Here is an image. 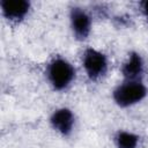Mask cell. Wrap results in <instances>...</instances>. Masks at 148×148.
<instances>
[{
	"label": "cell",
	"instance_id": "obj_1",
	"mask_svg": "<svg viewBox=\"0 0 148 148\" xmlns=\"http://www.w3.org/2000/svg\"><path fill=\"white\" fill-rule=\"evenodd\" d=\"M47 80L56 90H65L75 77L74 67L62 58L53 59L47 66Z\"/></svg>",
	"mask_w": 148,
	"mask_h": 148
},
{
	"label": "cell",
	"instance_id": "obj_2",
	"mask_svg": "<svg viewBox=\"0 0 148 148\" xmlns=\"http://www.w3.org/2000/svg\"><path fill=\"white\" fill-rule=\"evenodd\" d=\"M113 101L121 108L141 102L147 96V88L141 81H125L113 90Z\"/></svg>",
	"mask_w": 148,
	"mask_h": 148
},
{
	"label": "cell",
	"instance_id": "obj_3",
	"mask_svg": "<svg viewBox=\"0 0 148 148\" xmlns=\"http://www.w3.org/2000/svg\"><path fill=\"white\" fill-rule=\"evenodd\" d=\"M82 64L87 73V76L91 81L98 80L99 77L105 75L108 71V59L105 54L91 47L84 51Z\"/></svg>",
	"mask_w": 148,
	"mask_h": 148
},
{
	"label": "cell",
	"instance_id": "obj_4",
	"mask_svg": "<svg viewBox=\"0 0 148 148\" xmlns=\"http://www.w3.org/2000/svg\"><path fill=\"white\" fill-rule=\"evenodd\" d=\"M69 21L73 34L77 39L83 40L89 36L91 29V18L86 10L80 7H73L69 13Z\"/></svg>",
	"mask_w": 148,
	"mask_h": 148
},
{
	"label": "cell",
	"instance_id": "obj_5",
	"mask_svg": "<svg viewBox=\"0 0 148 148\" xmlns=\"http://www.w3.org/2000/svg\"><path fill=\"white\" fill-rule=\"evenodd\" d=\"M0 6L2 15L10 22L22 21L30 10V2L27 0H2Z\"/></svg>",
	"mask_w": 148,
	"mask_h": 148
},
{
	"label": "cell",
	"instance_id": "obj_6",
	"mask_svg": "<svg viewBox=\"0 0 148 148\" xmlns=\"http://www.w3.org/2000/svg\"><path fill=\"white\" fill-rule=\"evenodd\" d=\"M74 114L73 112L67 109V108H60L56 110L51 118L50 123L58 133H60L64 136H67L72 133L73 127H74Z\"/></svg>",
	"mask_w": 148,
	"mask_h": 148
},
{
	"label": "cell",
	"instance_id": "obj_7",
	"mask_svg": "<svg viewBox=\"0 0 148 148\" xmlns=\"http://www.w3.org/2000/svg\"><path fill=\"white\" fill-rule=\"evenodd\" d=\"M143 73V62L139 53L132 52L121 67L125 81H140Z\"/></svg>",
	"mask_w": 148,
	"mask_h": 148
},
{
	"label": "cell",
	"instance_id": "obj_8",
	"mask_svg": "<svg viewBox=\"0 0 148 148\" xmlns=\"http://www.w3.org/2000/svg\"><path fill=\"white\" fill-rule=\"evenodd\" d=\"M117 148H138L139 136L132 132L119 131L114 136Z\"/></svg>",
	"mask_w": 148,
	"mask_h": 148
},
{
	"label": "cell",
	"instance_id": "obj_9",
	"mask_svg": "<svg viewBox=\"0 0 148 148\" xmlns=\"http://www.w3.org/2000/svg\"><path fill=\"white\" fill-rule=\"evenodd\" d=\"M141 9H142L143 15L148 18V0H146V1H143V2L141 3Z\"/></svg>",
	"mask_w": 148,
	"mask_h": 148
}]
</instances>
